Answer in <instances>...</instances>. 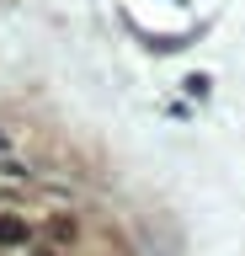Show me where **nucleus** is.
I'll return each instance as SVG.
<instances>
[{
	"instance_id": "obj_1",
	"label": "nucleus",
	"mask_w": 245,
	"mask_h": 256,
	"mask_svg": "<svg viewBox=\"0 0 245 256\" xmlns=\"http://www.w3.org/2000/svg\"><path fill=\"white\" fill-rule=\"evenodd\" d=\"M21 246H32L27 214H0V251H21Z\"/></svg>"
},
{
	"instance_id": "obj_2",
	"label": "nucleus",
	"mask_w": 245,
	"mask_h": 256,
	"mask_svg": "<svg viewBox=\"0 0 245 256\" xmlns=\"http://www.w3.org/2000/svg\"><path fill=\"white\" fill-rule=\"evenodd\" d=\"M48 235H53V240H75V219H64V214H59V219L48 224Z\"/></svg>"
},
{
	"instance_id": "obj_3",
	"label": "nucleus",
	"mask_w": 245,
	"mask_h": 256,
	"mask_svg": "<svg viewBox=\"0 0 245 256\" xmlns=\"http://www.w3.org/2000/svg\"><path fill=\"white\" fill-rule=\"evenodd\" d=\"M32 256H59V251H53V246H37V251H32Z\"/></svg>"
},
{
	"instance_id": "obj_4",
	"label": "nucleus",
	"mask_w": 245,
	"mask_h": 256,
	"mask_svg": "<svg viewBox=\"0 0 245 256\" xmlns=\"http://www.w3.org/2000/svg\"><path fill=\"white\" fill-rule=\"evenodd\" d=\"M5 150H11V139H5V134H0V155H5Z\"/></svg>"
}]
</instances>
